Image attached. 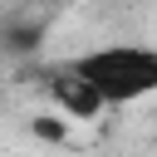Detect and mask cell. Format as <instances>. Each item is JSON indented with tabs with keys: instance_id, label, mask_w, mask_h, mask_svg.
Returning <instances> with one entry per match:
<instances>
[{
	"instance_id": "6da1fadb",
	"label": "cell",
	"mask_w": 157,
	"mask_h": 157,
	"mask_svg": "<svg viewBox=\"0 0 157 157\" xmlns=\"http://www.w3.org/2000/svg\"><path fill=\"white\" fill-rule=\"evenodd\" d=\"M64 64L108 108H132L157 93V49L152 44H93Z\"/></svg>"
},
{
	"instance_id": "277c9868",
	"label": "cell",
	"mask_w": 157,
	"mask_h": 157,
	"mask_svg": "<svg viewBox=\"0 0 157 157\" xmlns=\"http://www.w3.org/2000/svg\"><path fill=\"white\" fill-rule=\"evenodd\" d=\"M34 137H49V142H59V137H64V128H59L54 118H39V123H34Z\"/></svg>"
},
{
	"instance_id": "7a4b0ae2",
	"label": "cell",
	"mask_w": 157,
	"mask_h": 157,
	"mask_svg": "<svg viewBox=\"0 0 157 157\" xmlns=\"http://www.w3.org/2000/svg\"><path fill=\"white\" fill-rule=\"evenodd\" d=\"M44 93H49V103L59 108V118H69V123H93L98 113H108V103H103L69 64H44Z\"/></svg>"
},
{
	"instance_id": "3957f363",
	"label": "cell",
	"mask_w": 157,
	"mask_h": 157,
	"mask_svg": "<svg viewBox=\"0 0 157 157\" xmlns=\"http://www.w3.org/2000/svg\"><path fill=\"white\" fill-rule=\"evenodd\" d=\"M44 44V20L39 15H5L0 20V54L15 64H29Z\"/></svg>"
}]
</instances>
